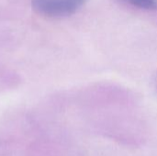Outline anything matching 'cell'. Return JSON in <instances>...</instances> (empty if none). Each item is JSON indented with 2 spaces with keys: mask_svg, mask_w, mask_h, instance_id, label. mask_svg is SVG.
Here are the masks:
<instances>
[{
  "mask_svg": "<svg viewBox=\"0 0 157 156\" xmlns=\"http://www.w3.org/2000/svg\"><path fill=\"white\" fill-rule=\"evenodd\" d=\"M86 0H32L33 9L51 17H63L75 13Z\"/></svg>",
  "mask_w": 157,
  "mask_h": 156,
  "instance_id": "6da1fadb",
  "label": "cell"
},
{
  "mask_svg": "<svg viewBox=\"0 0 157 156\" xmlns=\"http://www.w3.org/2000/svg\"><path fill=\"white\" fill-rule=\"evenodd\" d=\"M125 3L146 10L157 9V0H123Z\"/></svg>",
  "mask_w": 157,
  "mask_h": 156,
  "instance_id": "7a4b0ae2",
  "label": "cell"
}]
</instances>
